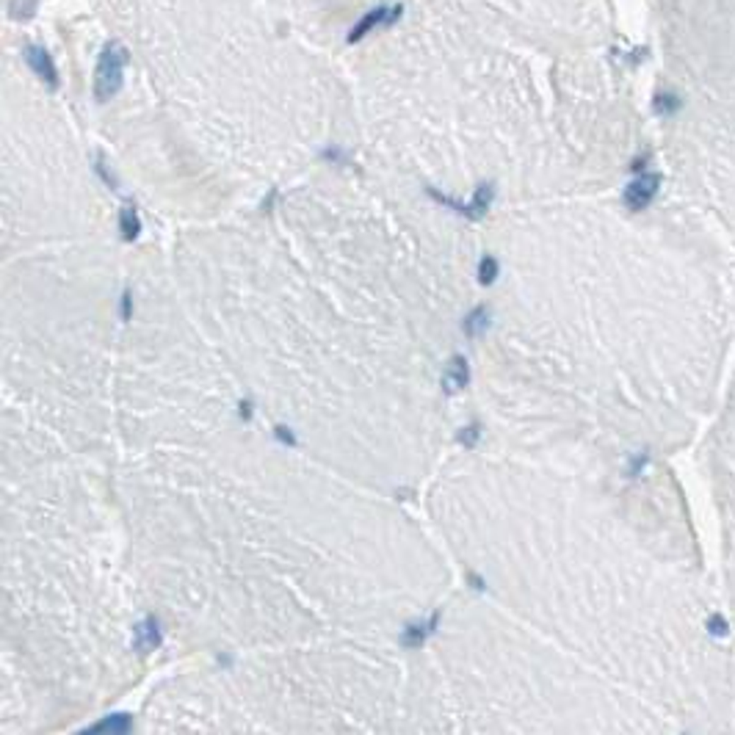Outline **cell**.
Returning a JSON list of instances; mask_svg holds the SVG:
<instances>
[{
  "mask_svg": "<svg viewBox=\"0 0 735 735\" xmlns=\"http://www.w3.org/2000/svg\"><path fill=\"white\" fill-rule=\"evenodd\" d=\"M125 64H127V50L119 42H108L97 58V69H94L97 103H108L111 97L119 94V89L125 84Z\"/></svg>",
  "mask_w": 735,
  "mask_h": 735,
  "instance_id": "cell-1",
  "label": "cell"
},
{
  "mask_svg": "<svg viewBox=\"0 0 735 735\" xmlns=\"http://www.w3.org/2000/svg\"><path fill=\"white\" fill-rule=\"evenodd\" d=\"M401 6H379L376 11H368L365 17L348 30V45H357L360 39H365L368 33L373 28H382V25H393L398 17H401Z\"/></svg>",
  "mask_w": 735,
  "mask_h": 735,
  "instance_id": "cell-2",
  "label": "cell"
},
{
  "mask_svg": "<svg viewBox=\"0 0 735 735\" xmlns=\"http://www.w3.org/2000/svg\"><path fill=\"white\" fill-rule=\"evenodd\" d=\"M25 61H28V67L33 69V75L47 86L50 91H56L58 89V69H56L53 56H50L42 45H28V47H25Z\"/></svg>",
  "mask_w": 735,
  "mask_h": 735,
  "instance_id": "cell-3",
  "label": "cell"
},
{
  "mask_svg": "<svg viewBox=\"0 0 735 735\" xmlns=\"http://www.w3.org/2000/svg\"><path fill=\"white\" fill-rule=\"evenodd\" d=\"M164 642V633H161V625L155 617H147L142 622L133 627V647L147 655V652H155Z\"/></svg>",
  "mask_w": 735,
  "mask_h": 735,
  "instance_id": "cell-4",
  "label": "cell"
},
{
  "mask_svg": "<svg viewBox=\"0 0 735 735\" xmlns=\"http://www.w3.org/2000/svg\"><path fill=\"white\" fill-rule=\"evenodd\" d=\"M440 611H434L426 622H412L404 627V633H401V647H406V650H418V647H423L426 639L437 630V625H440Z\"/></svg>",
  "mask_w": 735,
  "mask_h": 735,
  "instance_id": "cell-5",
  "label": "cell"
},
{
  "mask_svg": "<svg viewBox=\"0 0 735 735\" xmlns=\"http://www.w3.org/2000/svg\"><path fill=\"white\" fill-rule=\"evenodd\" d=\"M470 384V365L465 357H451V363L443 373V390L445 396H456Z\"/></svg>",
  "mask_w": 735,
  "mask_h": 735,
  "instance_id": "cell-6",
  "label": "cell"
},
{
  "mask_svg": "<svg viewBox=\"0 0 735 735\" xmlns=\"http://www.w3.org/2000/svg\"><path fill=\"white\" fill-rule=\"evenodd\" d=\"M655 191H658V177H655V174H644V177H639V180H633V183L627 186L625 199H627L630 207H644Z\"/></svg>",
  "mask_w": 735,
  "mask_h": 735,
  "instance_id": "cell-7",
  "label": "cell"
},
{
  "mask_svg": "<svg viewBox=\"0 0 735 735\" xmlns=\"http://www.w3.org/2000/svg\"><path fill=\"white\" fill-rule=\"evenodd\" d=\"M133 727V719L127 713H113V716H106L103 722H94L86 727V733H111V735H125L130 733Z\"/></svg>",
  "mask_w": 735,
  "mask_h": 735,
  "instance_id": "cell-8",
  "label": "cell"
},
{
  "mask_svg": "<svg viewBox=\"0 0 735 735\" xmlns=\"http://www.w3.org/2000/svg\"><path fill=\"white\" fill-rule=\"evenodd\" d=\"M492 197H495V186L492 183H484V186H479L476 188V194H473V199L467 202V219H473V222H479L481 216L489 210V205H492Z\"/></svg>",
  "mask_w": 735,
  "mask_h": 735,
  "instance_id": "cell-9",
  "label": "cell"
},
{
  "mask_svg": "<svg viewBox=\"0 0 735 735\" xmlns=\"http://www.w3.org/2000/svg\"><path fill=\"white\" fill-rule=\"evenodd\" d=\"M119 232H122V241H136L139 232H142V219H139V210L136 205H125L122 213H119Z\"/></svg>",
  "mask_w": 735,
  "mask_h": 735,
  "instance_id": "cell-10",
  "label": "cell"
},
{
  "mask_svg": "<svg viewBox=\"0 0 735 735\" xmlns=\"http://www.w3.org/2000/svg\"><path fill=\"white\" fill-rule=\"evenodd\" d=\"M489 329V310L486 307H476V310L467 312V318L462 321V332L470 340L481 338L484 332Z\"/></svg>",
  "mask_w": 735,
  "mask_h": 735,
  "instance_id": "cell-11",
  "label": "cell"
},
{
  "mask_svg": "<svg viewBox=\"0 0 735 735\" xmlns=\"http://www.w3.org/2000/svg\"><path fill=\"white\" fill-rule=\"evenodd\" d=\"M501 274V266L492 255H484L479 260V283L481 285H492Z\"/></svg>",
  "mask_w": 735,
  "mask_h": 735,
  "instance_id": "cell-12",
  "label": "cell"
},
{
  "mask_svg": "<svg viewBox=\"0 0 735 735\" xmlns=\"http://www.w3.org/2000/svg\"><path fill=\"white\" fill-rule=\"evenodd\" d=\"M479 437H481V426L479 423H470V426H465V428L459 431V437H456V440H459L465 448H476Z\"/></svg>",
  "mask_w": 735,
  "mask_h": 735,
  "instance_id": "cell-13",
  "label": "cell"
},
{
  "mask_svg": "<svg viewBox=\"0 0 735 735\" xmlns=\"http://www.w3.org/2000/svg\"><path fill=\"white\" fill-rule=\"evenodd\" d=\"M274 437H277L280 443H285L287 448H296V445H299V440L293 437V431H290L287 426H277V428H274Z\"/></svg>",
  "mask_w": 735,
  "mask_h": 735,
  "instance_id": "cell-14",
  "label": "cell"
},
{
  "mask_svg": "<svg viewBox=\"0 0 735 735\" xmlns=\"http://www.w3.org/2000/svg\"><path fill=\"white\" fill-rule=\"evenodd\" d=\"M119 315H122V321H127L133 315V293L130 290L122 293V310H119Z\"/></svg>",
  "mask_w": 735,
  "mask_h": 735,
  "instance_id": "cell-15",
  "label": "cell"
},
{
  "mask_svg": "<svg viewBox=\"0 0 735 735\" xmlns=\"http://www.w3.org/2000/svg\"><path fill=\"white\" fill-rule=\"evenodd\" d=\"M238 415H241L244 421H252V401H241V404H238Z\"/></svg>",
  "mask_w": 735,
  "mask_h": 735,
  "instance_id": "cell-16",
  "label": "cell"
},
{
  "mask_svg": "<svg viewBox=\"0 0 735 735\" xmlns=\"http://www.w3.org/2000/svg\"><path fill=\"white\" fill-rule=\"evenodd\" d=\"M467 581H470V586H473V589H479V592H484V581H481L479 575H473V572H467Z\"/></svg>",
  "mask_w": 735,
  "mask_h": 735,
  "instance_id": "cell-17",
  "label": "cell"
}]
</instances>
